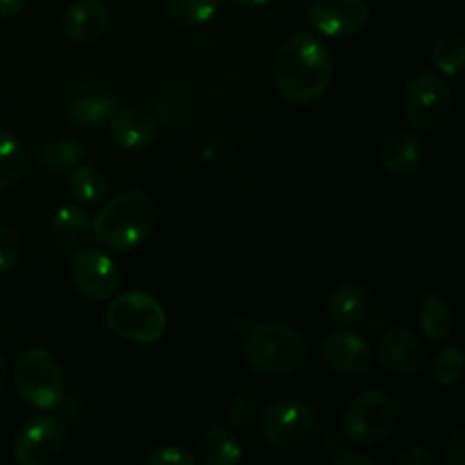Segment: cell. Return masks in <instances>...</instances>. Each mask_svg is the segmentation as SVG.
Listing matches in <instances>:
<instances>
[{"label": "cell", "instance_id": "29", "mask_svg": "<svg viewBox=\"0 0 465 465\" xmlns=\"http://www.w3.org/2000/svg\"><path fill=\"white\" fill-rule=\"evenodd\" d=\"M259 409V395L250 393V391H243V393L236 395L230 404V411H227V420L234 430H243L252 422L254 413Z\"/></svg>", "mask_w": 465, "mask_h": 465}, {"label": "cell", "instance_id": "27", "mask_svg": "<svg viewBox=\"0 0 465 465\" xmlns=\"http://www.w3.org/2000/svg\"><path fill=\"white\" fill-rule=\"evenodd\" d=\"M431 62L443 75H459L465 66V44L461 36H443L431 48Z\"/></svg>", "mask_w": 465, "mask_h": 465}, {"label": "cell", "instance_id": "13", "mask_svg": "<svg viewBox=\"0 0 465 465\" xmlns=\"http://www.w3.org/2000/svg\"><path fill=\"white\" fill-rule=\"evenodd\" d=\"M322 359L331 371L348 377H361L372 368V348L363 336L350 330H336L325 336L321 345Z\"/></svg>", "mask_w": 465, "mask_h": 465}, {"label": "cell", "instance_id": "10", "mask_svg": "<svg viewBox=\"0 0 465 465\" xmlns=\"http://www.w3.org/2000/svg\"><path fill=\"white\" fill-rule=\"evenodd\" d=\"M71 280L86 300L104 302L116 295L121 286V271L100 250L80 248L71 259Z\"/></svg>", "mask_w": 465, "mask_h": 465}, {"label": "cell", "instance_id": "2", "mask_svg": "<svg viewBox=\"0 0 465 465\" xmlns=\"http://www.w3.org/2000/svg\"><path fill=\"white\" fill-rule=\"evenodd\" d=\"M157 225V204L143 191H123L109 200L91 221V234L104 248L134 250L153 234Z\"/></svg>", "mask_w": 465, "mask_h": 465}, {"label": "cell", "instance_id": "7", "mask_svg": "<svg viewBox=\"0 0 465 465\" xmlns=\"http://www.w3.org/2000/svg\"><path fill=\"white\" fill-rule=\"evenodd\" d=\"M452 112V89L443 75L422 71L404 89V114L416 130H436Z\"/></svg>", "mask_w": 465, "mask_h": 465}, {"label": "cell", "instance_id": "30", "mask_svg": "<svg viewBox=\"0 0 465 465\" xmlns=\"http://www.w3.org/2000/svg\"><path fill=\"white\" fill-rule=\"evenodd\" d=\"M145 465H193L195 454L182 445H157L143 457Z\"/></svg>", "mask_w": 465, "mask_h": 465}, {"label": "cell", "instance_id": "12", "mask_svg": "<svg viewBox=\"0 0 465 465\" xmlns=\"http://www.w3.org/2000/svg\"><path fill=\"white\" fill-rule=\"evenodd\" d=\"M368 21L366 0H313L309 23L330 39H348L361 32Z\"/></svg>", "mask_w": 465, "mask_h": 465}, {"label": "cell", "instance_id": "17", "mask_svg": "<svg viewBox=\"0 0 465 465\" xmlns=\"http://www.w3.org/2000/svg\"><path fill=\"white\" fill-rule=\"evenodd\" d=\"M422 154H425V145L420 136L413 132H395L381 143L380 163L389 175L407 177L422 162Z\"/></svg>", "mask_w": 465, "mask_h": 465}, {"label": "cell", "instance_id": "9", "mask_svg": "<svg viewBox=\"0 0 465 465\" xmlns=\"http://www.w3.org/2000/svg\"><path fill=\"white\" fill-rule=\"evenodd\" d=\"M66 427L54 416H36L14 436L12 452L21 465H48L62 452Z\"/></svg>", "mask_w": 465, "mask_h": 465}, {"label": "cell", "instance_id": "25", "mask_svg": "<svg viewBox=\"0 0 465 465\" xmlns=\"http://www.w3.org/2000/svg\"><path fill=\"white\" fill-rule=\"evenodd\" d=\"M86 148L80 143V141L73 139H53L41 148L39 162L41 166L48 168L53 173H66L71 168H75L77 163L84 159Z\"/></svg>", "mask_w": 465, "mask_h": 465}, {"label": "cell", "instance_id": "3", "mask_svg": "<svg viewBox=\"0 0 465 465\" xmlns=\"http://www.w3.org/2000/svg\"><path fill=\"white\" fill-rule=\"evenodd\" d=\"M243 359L252 371L268 377L293 375L307 359L302 334L282 322H262L245 331Z\"/></svg>", "mask_w": 465, "mask_h": 465}, {"label": "cell", "instance_id": "28", "mask_svg": "<svg viewBox=\"0 0 465 465\" xmlns=\"http://www.w3.org/2000/svg\"><path fill=\"white\" fill-rule=\"evenodd\" d=\"M431 371H434V377L443 386L457 384L463 375V350L459 348V345H448V348H443L434 357Z\"/></svg>", "mask_w": 465, "mask_h": 465}, {"label": "cell", "instance_id": "1", "mask_svg": "<svg viewBox=\"0 0 465 465\" xmlns=\"http://www.w3.org/2000/svg\"><path fill=\"white\" fill-rule=\"evenodd\" d=\"M272 80L289 103H318L334 80L330 50L312 32H295L286 36L272 62Z\"/></svg>", "mask_w": 465, "mask_h": 465}, {"label": "cell", "instance_id": "36", "mask_svg": "<svg viewBox=\"0 0 465 465\" xmlns=\"http://www.w3.org/2000/svg\"><path fill=\"white\" fill-rule=\"evenodd\" d=\"M232 3L241 5V7H263V5H271L275 0H232Z\"/></svg>", "mask_w": 465, "mask_h": 465}, {"label": "cell", "instance_id": "18", "mask_svg": "<svg viewBox=\"0 0 465 465\" xmlns=\"http://www.w3.org/2000/svg\"><path fill=\"white\" fill-rule=\"evenodd\" d=\"M371 309V293L359 282H343L327 300V316L334 325L348 327L363 321Z\"/></svg>", "mask_w": 465, "mask_h": 465}, {"label": "cell", "instance_id": "31", "mask_svg": "<svg viewBox=\"0 0 465 465\" xmlns=\"http://www.w3.org/2000/svg\"><path fill=\"white\" fill-rule=\"evenodd\" d=\"M18 262H21V241L7 225L0 223V272L12 271Z\"/></svg>", "mask_w": 465, "mask_h": 465}, {"label": "cell", "instance_id": "8", "mask_svg": "<svg viewBox=\"0 0 465 465\" xmlns=\"http://www.w3.org/2000/svg\"><path fill=\"white\" fill-rule=\"evenodd\" d=\"M318 413L302 400H284L266 409L262 418V436L277 450H293L309 443L318 434Z\"/></svg>", "mask_w": 465, "mask_h": 465}, {"label": "cell", "instance_id": "21", "mask_svg": "<svg viewBox=\"0 0 465 465\" xmlns=\"http://www.w3.org/2000/svg\"><path fill=\"white\" fill-rule=\"evenodd\" d=\"M50 230H53L54 245H57L59 252H68L73 245L80 239H84L91 232V221L80 207H59L54 212L53 221H50Z\"/></svg>", "mask_w": 465, "mask_h": 465}, {"label": "cell", "instance_id": "6", "mask_svg": "<svg viewBox=\"0 0 465 465\" xmlns=\"http://www.w3.org/2000/svg\"><path fill=\"white\" fill-rule=\"evenodd\" d=\"M398 404L386 391H366L348 404L343 434L354 445H375L393 431Z\"/></svg>", "mask_w": 465, "mask_h": 465}, {"label": "cell", "instance_id": "20", "mask_svg": "<svg viewBox=\"0 0 465 465\" xmlns=\"http://www.w3.org/2000/svg\"><path fill=\"white\" fill-rule=\"evenodd\" d=\"M243 459L239 440L223 427H212L198 440V457L195 461L204 465H236Z\"/></svg>", "mask_w": 465, "mask_h": 465}, {"label": "cell", "instance_id": "32", "mask_svg": "<svg viewBox=\"0 0 465 465\" xmlns=\"http://www.w3.org/2000/svg\"><path fill=\"white\" fill-rule=\"evenodd\" d=\"M445 461L450 465H463L465 463V431L457 430L450 436L448 445H445Z\"/></svg>", "mask_w": 465, "mask_h": 465}, {"label": "cell", "instance_id": "37", "mask_svg": "<svg viewBox=\"0 0 465 465\" xmlns=\"http://www.w3.org/2000/svg\"><path fill=\"white\" fill-rule=\"evenodd\" d=\"M5 384H7V363L0 357V398H3L5 393Z\"/></svg>", "mask_w": 465, "mask_h": 465}, {"label": "cell", "instance_id": "23", "mask_svg": "<svg viewBox=\"0 0 465 465\" xmlns=\"http://www.w3.org/2000/svg\"><path fill=\"white\" fill-rule=\"evenodd\" d=\"M27 154L12 132L0 127V191L12 189L25 177Z\"/></svg>", "mask_w": 465, "mask_h": 465}, {"label": "cell", "instance_id": "5", "mask_svg": "<svg viewBox=\"0 0 465 465\" xmlns=\"http://www.w3.org/2000/svg\"><path fill=\"white\" fill-rule=\"evenodd\" d=\"M14 389L27 407L48 411L64 398V375L57 359L44 348H30L14 363Z\"/></svg>", "mask_w": 465, "mask_h": 465}, {"label": "cell", "instance_id": "16", "mask_svg": "<svg viewBox=\"0 0 465 465\" xmlns=\"http://www.w3.org/2000/svg\"><path fill=\"white\" fill-rule=\"evenodd\" d=\"M109 134L114 143L125 150H141L150 145L157 136V121L153 114L141 107L118 109L109 121Z\"/></svg>", "mask_w": 465, "mask_h": 465}, {"label": "cell", "instance_id": "26", "mask_svg": "<svg viewBox=\"0 0 465 465\" xmlns=\"http://www.w3.org/2000/svg\"><path fill=\"white\" fill-rule=\"evenodd\" d=\"M223 7V0H166V12L171 21L180 25H200L207 23Z\"/></svg>", "mask_w": 465, "mask_h": 465}, {"label": "cell", "instance_id": "34", "mask_svg": "<svg viewBox=\"0 0 465 465\" xmlns=\"http://www.w3.org/2000/svg\"><path fill=\"white\" fill-rule=\"evenodd\" d=\"M334 465H375V459L368 457V454L357 452V450H343V452H336L331 459Z\"/></svg>", "mask_w": 465, "mask_h": 465}, {"label": "cell", "instance_id": "15", "mask_svg": "<svg viewBox=\"0 0 465 465\" xmlns=\"http://www.w3.org/2000/svg\"><path fill=\"white\" fill-rule=\"evenodd\" d=\"M109 25V9L103 0H75L62 16V32L75 44H89L103 36Z\"/></svg>", "mask_w": 465, "mask_h": 465}, {"label": "cell", "instance_id": "11", "mask_svg": "<svg viewBox=\"0 0 465 465\" xmlns=\"http://www.w3.org/2000/svg\"><path fill=\"white\" fill-rule=\"evenodd\" d=\"M377 359L395 375L413 377L425 371L430 352L422 339H418L411 330L393 327V330H386L377 341Z\"/></svg>", "mask_w": 465, "mask_h": 465}, {"label": "cell", "instance_id": "19", "mask_svg": "<svg viewBox=\"0 0 465 465\" xmlns=\"http://www.w3.org/2000/svg\"><path fill=\"white\" fill-rule=\"evenodd\" d=\"M157 112L166 125H182L193 112V91L184 80L171 77L157 91Z\"/></svg>", "mask_w": 465, "mask_h": 465}, {"label": "cell", "instance_id": "4", "mask_svg": "<svg viewBox=\"0 0 465 465\" xmlns=\"http://www.w3.org/2000/svg\"><path fill=\"white\" fill-rule=\"evenodd\" d=\"M107 327L130 343H157L166 331V312L157 298L143 291H125L109 302Z\"/></svg>", "mask_w": 465, "mask_h": 465}, {"label": "cell", "instance_id": "33", "mask_svg": "<svg viewBox=\"0 0 465 465\" xmlns=\"http://www.w3.org/2000/svg\"><path fill=\"white\" fill-rule=\"evenodd\" d=\"M398 465H434V457L422 445H411L398 457Z\"/></svg>", "mask_w": 465, "mask_h": 465}, {"label": "cell", "instance_id": "35", "mask_svg": "<svg viewBox=\"0 0 465 465\" xmlns=\"http://www.w3.org/2000/svg\"><path fill=\"white\" fill-rule=\"evenodd\" d=\"M27 0H0V16L9 18V16H16L25 9Z\"/></svg>", "mask_w": 465, "mask_h": 465}, {"label": "cell", "instance_id": "24", "mask_svg": "<svg viewBox=\"0 0 465 465\" xmlns=\"http://www.w3.org/2000/svg\"><path fill=\"white\" fill-rule=\"evenodd\" d=\"M420 330L431 343H440L452 331V312L443 295L427 293L420 304Z\"/></svg>", "mask_w": 465, "mask_h": 465}, {"label": "cell", "instance_id": "22", "mask_svg": "<svg viewBox=\"0 0 465 465\" xmlns=\"http://www.w3.org/2000/svg\"><path fill=\"white\" fill-rule=\"evenodd\" d=\"M68 191L82 204H100L109 193V180L100 168L75 166L68 171Z\"/></svg>", "mask_w": 465, "mask_h": 465}, {"label": "cell", "instance_id": "14", "mask_svg": "<svg viewBox=\"0 0 465 465\" xmlns=\"http://www.w3.org/2000/svg\"><path fill=\"white\" fill-rule=\"evenodd\" d=\"M121 109V100L116 94L104 89L100 82H82L71 91L66 103L68 118L77 127H98L114 118Z\"/></svg>", "mask_w": 465, "mask_h": 465}]
</instances>
